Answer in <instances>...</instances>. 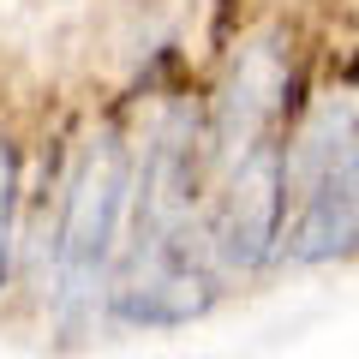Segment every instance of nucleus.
<instances>
[{
	"label": "nucleus",
	"mask_w": 359,
	"mask_h": 359,
	"mask_svg": "<svg viewBox=\"0 0 359 359\" xmlns=\"http://www.w3.org/2000/svg\"><path fill=\"white\" fill-rule=\"evenodd\" d=\"M132 186H138V168H132V150L120 144V132L90 138L84 162H78L72 186H66L60 245H54V269H60V294L66 299L96 294L108 257L120 245V222H126Z\"/></svg>",
	"instance_id": "obj_1"
},
{
	"label": "nucleus",
	"mask_w": 359,
	"mask_h": 359,
	"mask_svg": "<svg viewBox=\"0 0 359 359\" xmlns=\"http://www.w3.org/2000/svg\"><path fill=\"white\" fill-rule=\"evenodd\" d=\"M282 174H287V156L276 144L257 138L252 150H240V168H233L216 210V257L228 269L269 264V252L282 240Z\"/></svg>",
	"instance_id": "obj_2"
},
{
	"label": "nucleus",
	"mask_w": 359,
	"mask_h": 359,
	"mask_svg": "<svg viewBox=\"0 0 359 359\" xmlns=\"http://www.w3.org/2000/svg\"><path fill=\"white\" fill-rule=\"evenodd\" d=\"M210 306H216V282H210L192 257H180L174 240H150V252L138 257V269L114 287V311L126 323H144V330L192 323Z\"/></svg>",
	"instance_id": "obj_3"
},
{
	"label": "nucleus",
	"mask_w": 359,
	"mask_h": 359,
	"mask_svg": "<svg viewBox=\"0 0 359 359\" xmlns=\"http://www.w3.org/2000/svg\"><path fill=\"white\" fill-rule=\"evenodd\" d=\"M353 245H359V138L341 156H330V168L318 174L294 233H287V252L299 264H330Z\"/></svg>",
	"instance_id": "obj_4"
},
{
	"label": "nucleus",
	"mask_w": 359,
	"mask_h": 359,
	"mask_svg": "<svg viewBox=\"0 0 359 359\" xmlns=\"http://www.w3.org/2000/svg\"><path fill=\"white\" fill-rule=\"evenodd\" d=\"M276 90H282V72H276V60H269L264 48L245 54V66L233 72V84L222 90V108H216V144L222 150H252L257 132H264L269 108H276Z\"/></svg>",
	"instance_id": "obj_5"
},
{
	"label": "nucleus",
	"mask_w": 359,
	"mask_h": 359,
	"mask_svg": "<svg viewBox=\"0 0 359 359\" xmlns=\"http://www.w3.org/2000/svg\"><path fill=\"white\" fill-rule=\"evenodd\" d=\"M13 216H18V144L0 132V287L13 276Z\"/></svg>",
	"instance_id": "obj_6"
}]
</instances>
